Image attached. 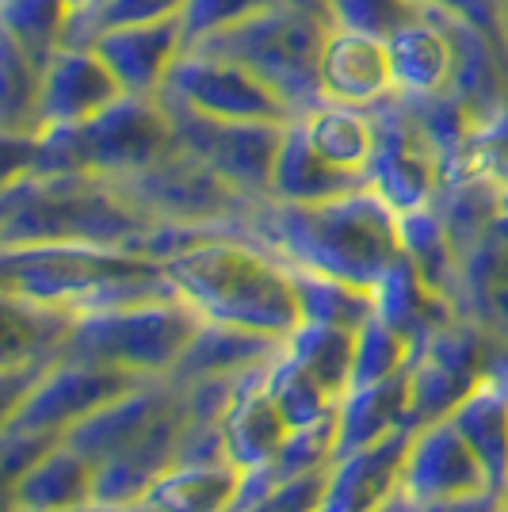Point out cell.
<instances>
[{
    "mask_svg": "<svg viewBox=\"0 0 508 512\" xmlns=\"http://www.w3.org/2000/svg\"><path fill=\"white\" fill-rule=\"evenodd\" d=\"M287 268L318 272L375 291L386 272L405 256L402 214L371 184L325 203H256L241 222Z\"/></svg>",
    "mask_w": 508,
    "mask_h": 512,
    "instance_id": "1",
    "label": "cell"
},
{
    "mask_svg": "<svg viewBox=\"0 0 508 512\" xmlns=\"http://www.w3.org/2000/svg\"><path fill=\"white\" fill-rule=\"evenodd\" d=\"M165 279L211 325L291 341L302 325L295 272L241 230H214L169 256Z\"/></svg>",
    "mask_w": 508,
    "mask_h": 512,
    "instance_id": "2",
    "label": "cell"
},
{
    "mask_svg": "<svg viewBox=\"0 0 508 512\" xmlns=\"http://www.w3.org/2000/svg\"><path fill=\"white\" fill-rule=\"evenodd\" d=\"M153 230L157 222L111 176L31 172L4 180V249L100 245L138 253Z\"/></svg>",
    "mask_w": 508,
    "mask_h": 512,
    "instance_id": "3",
    "label": "cell"
},
{
    "mask_svg": "<svg viewBox=\"0 0 508 512\" xmlns=\"http://www.w3.org/2000/svg\"><path fill=\"white\" fill-rule=\"evenodd\" d=\"M4 295L69 314L172 295L161 260L100 245H20L0 256Z\"/></svg>",
    "mask_w": 508,
    "mask_h": 512,
    "instance_id": "4",
    "label": "cell"
},
{
    "mask_svg": "<svg viewBox=\"0 0 508 512\" xmlns=\"http://www.w3.org/2000/svg\"><path fill=\"white\" fill-rule=\"evenodd\" d=\"M12 138L27 146V157L8 169V180L31 172H92L123 180L176 150V127L161 96H123L81 127L54 130L43 138Z\"/></svg>",
    "mask_w": 508,
    "mask_h": 512,
    "instance_id": "5",
    "label": "cell"
},
{
    "mask_svg": "<svg viewBox=\"0 0 508 512\" xmlns=\"http://www.w3.org/2000/svg\"><path fill=\"white\" fill-rule=\"evenodd\" d=\"M203 318L176 291L161 299L85 310L69 325L62 356L119 367L134 379H172Z\"/></svg>",
    "mask_w": 508,
    "mask_h": 512,
    "instance_id": "6",
    "label": "cell"
},
{
    "mask_svg": "<svg viewBox=\"0 0 508 512\" xmlns=\"http://www.w3.org/2000/svg\"><path fill=\"white\" fill-rule=\"evenodd\" d=\"M329 27L333 20L325 8L302 4V0H283L272 12L241 23L218 39L191 46V50H211V54H226L233 62L249 65L268 85L279 88V96L295 107L298 115H306L310 107L325 104L318 65Z\"/></svg>",
    "mask_w": 508,
    "mask_h": 512,
    "instance_id": "7",
    "label": "cell"
},
{
    "mask_svg": "<svg viewBox=\"0 0 508 512\" xmlns=\"http://www.w3.org/2000/svg\"><path fill=\"white\" fill-rule=\"evenodd\" d=\"M161 100L184 107L195 115H207L218 123H291L298 111L249 65L233 62L211 50H188L169 81L161 88Z\"/></svg>",
    "mask_w": 508,
    "mask_h": 512,
    "instance_id": "8",
    "label": "cell"
},
{
    "mask_svg": "<svg viewBox=\"0 0 508 512\" xmlns=\"http://www.w3.org/2000/svg\"><path fill=\"white\" fill-rule=\"evenodd\" d=\"M138 383H146V379H134L119 367L62 356L46 367L43 379L31 386L16 406L4 409V428L65 440L69 428L88 421L96 409H104L107 402H115L119 394L134 390Z\"/></svg>",
    "mask_w": 508,
    "mask_h": 512,
    "instance_id": "9",
    "label": "cell"
},
{
    "mask_svg": "<svg viewBox=\"0 0 508 512\" xmlns=\"http://www.w3.org/2000/svg\"><path fill=\"white\" fill-rule=\"evenodd\" d=\"M493 337L474 318H451L424 344H417L409 363V406L413 425L447 417L474 386L489 375Z\"/></svg>",
    "mask_w": 508,
    "mask_h": 512,
    "instance_id": "10",
    "label": "cell"
},
{
    "mask_svg": "<svg viewBox=\"0 0 508 512\" xmlns=\"http://www.w3.org/2000/svg\"><path fill=\"white\" fill-rule=\"evenodd\" d=\"M169 107L176 146L191 157H199L226 184H233L253 203H264L272 195V172H276L279 142L287 123H218L207 115H195L184 107Z\"/></svg>",
    "mask_w": 508,
    "mask_h": 512,
    "instance_id": "11",
    "label": "cell"
},
{
    "mask_svg": "<svg viewBox=\"0 0 508 512\" xmlns=\"http://www.w3.org/2000/svg\"><path fill=\"white\" fill-rule=\"evenodd\" d=\"M371 111H375L379 142H375V157L367 169V184L398 214L432 207L444 188V161L436 146L428 142V134L413 119L402 96H390Z\"/></svg>",
    "mask_w": 508,
    "mask_h": 512,
    "instance_id": "12",
    "label": "cell"
},
{
    "mask_svg": "<svg viewBox=\"0 0 508 512\" xmlns=\"http://www.w3.org/2000/svg\"><path fill=\"white\" fill-rule=\"evenodd\" d=\"M127 92L115 81V73L92 46H62L43 69V85L35 96L31 127L23 138H43L54 130L81 127L88 119L104 115Z\"/></svg>",
    "mask_w": 508,
    "mask_h": 512,
    "instance_id": "13",
    "label": "cell"
},
{
    "mask_svg": "<svg viewBox=\"0 0 508 512\" xmlns=\"http://www.w3.org/2000/svg\"><path fill=\"white\" fill-rule=\"evenodd\" d=\"M486 490V470L451 417H436L413 428L402 474L405 497H413L417 505H440V501H459Z\"/></svg>",
    "mask_w": 508,
    "mask_h": 512,
    "instance_id": "14",
    "label": "cell"
},
{
    "mask_svg": "<svg viewBox=\"0 0 508 512\" xmlns=\"http://www.w3.org/2000/svg\"><path fill=\"white\" fill-rule=\"evenodd\" d=\"M390 43V62H394V96L402 100H432L447 96L459 77V35H455V16L428 4L424 20L402 27Z\"/></svg>",
    "mask_w": 508,
    "mask_h": 512,
    "instance_id": "15",
    "label": "cell"
},
{
    "mask_svg": "<svg viewBox=\"0 0 508 512\" xmlns=\"http://www.w3.org/2000/svg\"><path fill=\"white\" fill-rule=\"evenodd\" d=\"M321 92L329 104L375 107L394 96L390 43L352 27H329L321 46Z\"/></svg>",
    "mask_w": 508,
    "mask_h": 512,
    "instance_id": "16",
    "label": "cell"
},
{
    "mask_svg": "<svg viewBox=\"0 0 508 512\" xmlns=\"http://www.w3.org/2000/svg\"><path fill=\"white\" fill-rule=\"evenodd\" d=\"M413 428L394 432L379 444H367L348 455H337L329 467V486L321 512H382L402 493L405 451Z\"/></svg>",
    "mask_w": 508,
    "mask_h": 512,
    "instance_id": "17",
    "label": "cell"
},
{
    "mask_svg": "<svg viewBox=\"0 0 508 512\" xmlns=\"http://www.w3.org/2000/svg\"><path fill=\"white\" fill-rule=\"evenodd\" d=\"M92 50L107 62L127 96H161L176 62L188 54L180 20L115 27L92 39Z\"/></svg>",
    "mask_w": 508,
    "mask_h": 512,
    "instance_id": "18",
    "label": "cell"
},
{
    "mask_svg": "<svg viewBox=\"0 0 508 512\" xmlns=\"http://www.w3.org/2000/svg\"><path fill=\"white\" fill-rule=\"evenodd\" d=\"M272 367V363H268ZM268 367H260L253 375H245L233 390L230 406L222 413V448L226 459L241 470H268L283 451L291 425L276 406L272 390H268Z\"/></svg>",
    "mask_w": 508,
    "mask_h": 512,
    "instance_id": "19",
    "label": "cell"
},
{
    "mask_svg": "<svg viewBox=\"0 0 508 512\" xmlns=\"http://www.w3.org/2000/svg\"><path fill=\"white\" fill-rule=\"evenodd\" d=\"M287 341L264 337V333H249V329H233V325H211L203 321L199 333L191 337L188 352L180 367L172 371V383H230V379H245L260 367L276 360Z\"/></svg>",
    "mask_w": 508,
    "mask_h": 512,
    "instance_id": "20",
    "label": "cell"
},
{
    "mask_svg": "<svg viewBox=\"0 0 508 512\" xmlns=\"http://www.w3.org/2000/svg\"><path fill=\"white\" fill-rule=\"evenodd\" d=\"M249 470L222 459H180L142 497L149 512H237Z\"/></svg>",
    "mask_w": 508,
    "mask_h": 512,
    "instance_id": "21",
    "label": "cell"
},
{
    "mask_svg": "<svg viewBox=\"0 0 508 512\" xmlns=\"http://www.w3.org/2000/svg\"><path fill=\"white\" fill-rule=\"evenodd\" d=\"M96 501V463L69 444H54L31 470L8 486V509L69 512Z\"/></svg>",
    "mask_w": 508,
    "mask_h": 512,
    "instance_id": "22",
    "label": "cell"
},
{
    "mask_svg": "<svg viewBox=\"0 0 508 512\" xmlns=\"http://www.w3.org/2000/svg\"><path fill=\"white\" fill-rule=\"evenodd\" d=\"M413 425L409 406V367L371 386H352L337 406V455H348L367 444H379L394 432Z\"/></svg>",
    "mask_w": 508,
    "mask_h": 512,
    "instance_id": "23",
    "label": "cell"
},
{
    "mask_svg": "<svg viewBox=\"0 0 508 512\" xmlns=\"http://www.w3.org/2000/svg\"><path fill=\"white\" fill-rule=\"evenodd\" d=\"M367 188L363 176L352 172H340L337 165H329L310 134L302 130L298 119L287 123L283 130V142H279L276 172H272V203H325V199H337V195L360 192Z\"/></svg>",
    "mask_w": 508,
    "mask_h": 512,
    "instance_id": "24",
    "label": "cell"
},
{
    "mask_svg": "<svg viewBox=\"0 0 508 512\" xmlns=\"http://www.w3.org/2000/svg\"><path fill=\"white\" fill-rule=\"evenodd\" d=\"M486 470L489 490L508 497V379L489 371L482 383L447 413Z\"/></svg>",
    "mask_w": 508,
    "mask_h": 512,
    "instance_id": "25",
    "label": "cell"
},
{
    "mask_svg": "<svg viewBox=\"0 0 508 512\" xmlns=\"http://www.w3.org/2000/svg\"><path fill=\"white\" fill-rule=\"evenodd\" d=\"M298 123H302V130L314 142V150L329 165L367 180L375 142H379V127H375V111L371 107H348L325 100V104L310 107L306 115H298Z\"/></svg>",
    "mask_w": 508,
    "mask_h": 512,
    "instance_id": "26",
    "label": "cell"
},
{
    "mask_svg": "<svg viewBox=\"0 0 508 512\" xmlns=\"http://www.w3.org/2000/svg\"><path fill=\"white\" fill-rule=\"evenodd\" d=\"M291 272H295L302 325H329V329L356 333L375 314V291L333 276H318V272H298V268Z\"/></svg>",
    "mask_w": 508,
    "mask_h": 512,
    "instance_id": "27",
    "label": "cell"
},
{
    "mask_svg": "<svg viewBox=\"0 0 508 512\" xmlns=\"http://www.w3.org/2000/svg\"><path fill=\"white\" fill-rule=\"evenodd\" d=\"M287 356L295 363H302L337 402L352 390L356 333L329 329V325H298V333L287 341Z\"/></svg>",
    "mask_w": 508,
    "mask_h": 512,
    "instance_id": "28",
    "label": "cell"
},
{
    "mask_svg": "<svg viewBox=\"0 0 508 512\" xmlns=\"http://www.w3.org/2000/svg\"><path fill=\"white\" fill-rule=\"evenodd\" d=\"M268 390H272V398H276V406L283 409V417H287L291 428L318 425L325 417H333L340 406L337 398H333L302 363H295L287 356V344H283V352H279L276 360H272V367H268Z\"/></svg>",
    "mask_w": 508,
    "mask_h": 512,
    "instance_id": "29",
    "label": "cell"
},
{
    "mask_svg": "<svg viewBox=\"0 0 508 512\" xmlns=\"http://www.w3.org/2000/svg\"><path fill=\"white\" fill-rule=\"evenodd\" d=\"M188 0H100L81 16L69 20L65 46H92L96 35L115 31V27H146V23H165L184 16Z\"/></svg>",
    "mask_w": 508,
    "mask_h": 512,
    "instance_id": "30",
    "label": "cell"
},
{
    "mask_svg": "<svg viewBox=\"0 0 508 512\" xmlns=\"http://www.w3.org/2000/svg\"><path fill=\"white\" fill-rule=\"evenodd\" d=\"M417 344L405 337L402 329H394L379 310L356 329V367H352V386L382 383L390 375L405 371L413 363Z\"/></svg>",
    "mask_w": 508,
    "mask_h": 512,
    "instance_id": "31",
    "label": "cell"
},
{
    "mask_svg": "<svg viewBox=\"0 0 508 512\" xmlns=\"http://www.w3.org/2000/svg\"><path fill=\"white\" fill-rule=\"evenodd\" d=\"M325 12L337 27L390 39L409 23L424 20L428 4L424 0H325Z\"/></svg>",
    "mask_w": 508,
    "mask_h": 512,
    "instance_id": "32",
    "label": "cell"
},
{
    "mask_svg": "<svg viewBox=\"0 0 508 512\" xmlns=\"http://www.w3.org/2000/svg\"><path fill=\"white\" fill-rule=\"evenodd\" d=\"M276 4H283V0H188L184 16H180L184 46L191 50V46L207 43V39H218L233 27L272 12Z\"/></svg>",
    "mask_w": 508,
    "mask_h": 512,
    "instance_id": "33",
    "label": "cell"
},
{
    "mask_svg": "<svg viewBox=\"0 0 508 512\" xmlns=\"http://www.w3.org/2000/svg\"><path fill=\"white\" fill-rule=\"evenodd\" d=\"M424 512H508L505 493H474L459 501H440V505H424Z\"/></svg>",
    "mask_w": 508,
    "mask_h": 512,
    "instance_id": "34",
    "label": "cell"
},
{
    "mask_svg": "<svg viewBox=\"0 0 508 512\" xmlns=\"http://www.w3.org/2000/svg\"><path fill=\"white\" fill-rule=\"evenodd\" d=\"M8 512H23V509H8ZM69 512H149L146 505H104V501H92L85 509H69Z\"/></svg>",
    "mask_w": 508,
    "mask_h": 512,
    "instance_id": "35",
    "label": "cell"
},
{
    "mask_svg": "<svg viewBox=\"0 0 508 512\" xmlns=\"http://www.w3.org/2000/svg\"><path fill=\"white\" fill-rule=\"evenodd\" d=\"M382 512H424V505H417L413 497H405V493H398V497H394V501H390V505H386Z\"/></svg>",
    "mask_w": 508,
    "mask_h": 512,
    "instance_id": "36",
    "label": "cell"
},
{
    "mask_svg": "<svg viewBox=\"0 0 508 512\" xmlns=\"http://www.w3.org/2000/svg\"><path fill=\"white\" fill-rule=\"evenodd\" d=\"M100 0H69V8H73V16H81V12H88V8H96Z\"/></svg>",
    "mask_w": 508,
    "mask_h": 512,
    "instance_id": "37",
    "label": "cell"
},
{
    "mask_svg": "<svg viewBox=\"0 0 508 512\" xmlns=\"http://www.w3.org/2000/svg\"><path fill=\"white\" fill-rule=\"evenodd\" d=\"M501 43L508 50V0H501Z\"/></svg>",
    "mask_w": 508,
    "mask_h": 512,
    "instance_id": "38",
    "label": "cell"
}]
</instances>
